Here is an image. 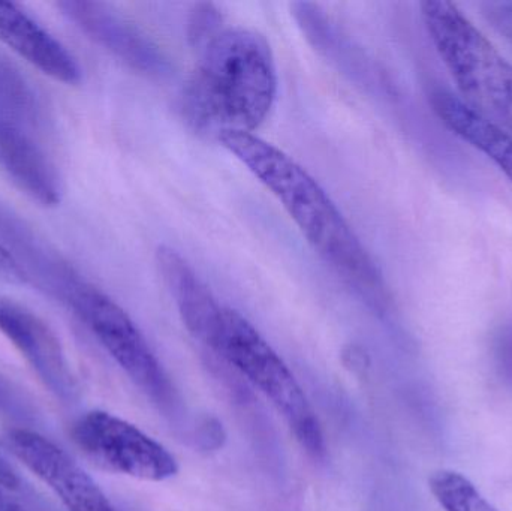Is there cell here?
I'll return each instance as SVG.
<instances>
[{
	"mask_svg": "<svg viewBox=\"0 0 512 511\" xmlns=\"http://www.w3.org/2000/svg\"><path fill=\"white\" fill-rule=\"evenodd\" d=\"M282 204L319 257L373 308L390 302L378 264L322 186L291 156L255 134L224 132L216 138Z\"/></svg>",
	"mask_w": 512,
	"mask_h": 511,
	"instance_id": "obj_1",
	"label": "cell"
},
{
	"mask_svg": "<svg viewBox=\"0 0 512 511\" xmlns=\"http://www.w3.org/2000/svg\"><path fill=\"white\" fill-rule=\"evenodd\" d=\"M277 95L273 51L262 33L248 27L222 29L201 51L183 89L180 111L198 134H255Z\"/></svg>",
	"mask_w": 512,
	"mask_h": 511,
	"instance_id": "obj_2",
	"label": "cell"
},
{
	"mask_svg": "<svg viewBox=\"0 0 512 511\" xmlns=\"http://www.w3.org/2000/svg\"><path fill=\"white\" fill-rule=\"evenodd\" d=\"M421 18L459 98L475 113L512 135V63L447 0H427Z\"/></svg>",
	"mask_w": 512,
	"mask_h": 511,
	"instance_id": "obj_3",
	"label": "cell"
},
{
	"mask_svg": "<svg viewBox=\"0 0 512 511\" xmlns=\"http://www.w3.org/2000/svg\"><path fill=\"white\" fill-rule=\"evenodd\" d=\"M213 351L264 393L312 458H324L321 423L294 374L261 333L236 309L224 308Z\"/></svg>",
	"mask_w": 512,
	"mask_h": 511,
	"instance_id": "obj_4",
	"label": "cell"
},
{
	"mask_svg": "<svg viewBox=\"0 0 512 511\" xmlns=\"http://www.w3.org/2000/svg\"><path fill=\"white\" fill-rule=\"evenodd\" d=\"M68 308L86 324L141 392L162 410L173 408L176 398L171 381L149 342L122 306L87 282Z\"/></svg>",
	"mask_w": 512,
	"mask_h": 511,
	"instance_id": "obj_5",
	"label": "cell"
},
{
	"mask_svg": "<svg viewBox=\"0 0 512 511\" xmlns=\"http://www.w3.org/2000/svg\"><path fill=\"white\" fill-rule=\"evenodd\" d=\"M71 435L78 450L108 473L144 482H165L179 473L176 458L162 444L107 411L84 414Z\"/></svg>",
	"mask_w": 512,
	"mask_h": 511,
	"instance_id": "obj_6",
	"label": "cell"
},
{
	"mask_svg": "<svg viewBox=\"0 0 512 511\" xmlns=\"http://www.w3.org/2000/svg\"><path fill=\"white\" fill-rule=\"evenodd\" d=\"M6 449L38 477L68 511H117L95 480L53 441L26 428L9 429Z\"/></svg>",
	"mask_w": 512,
	"mask_h": 511,
	"instance_id": "obj_7",
	"label": "cell"
},
{
	"mask_svg": "<svg viewBox=\"0 0 512 511\" xmlns=\"http://www.w3.org/2000/svg\"><path fill=\"white\" fill-rule=\"evenodd\" d=\"M57 8L87 38L110 51L138 74L156 80L170 77L173 68L161 47L111 6L87 0H66L57 3Z\"/></svg>",
	"mask_w": 512,
	"mask_h": 511,
	"instance_id": "obj_8",
	"label": "cell"
},
{
	"mask_svg": "<svg viewBox=\"0 0 512 511\" xmlns=\"http://www.w3.org/2000/svg\"><path fill=\"white\" fill-rule=\"evenodd\" d=\"M0 333L17 348L56 398L71 402L78 384L54 330L26 306L0 296Z\"/></svg>",
	"mask_w": 512,
	"mask_h": 511,
	"instance_id": "obj_9",
	"label": "cell"
},
{
	"mask_svg": "<svg viewBox=\"0 0 512 511\" xmlns=\"http://www.w3.org/2000/svg\"><path fill=\"white\" fill-rule=\"evenodd\" d=\"M0 242L15 255L42 293L69 306L87 284L80 272L23 216L0 200Z\"/></svg>",
	"mask_w": 512,
	"mask_h": 511,
	"instance_id": "obj_10",
	"label": "cell"
},
{
	"mask_svg": "<svg viewBox=\"0 0 512 511\" xmlns=\"http://www.w3.org/2000/svg\"><path fill=\"white\" fill-rule=\"evenodd\" d=\"M0 42L60 83L75 86L83 80L74 54L17 3L0 0Z\"/></svg>",
	"mask_w": 512,
	"mask_h": 511,
	"instance_id": "obj_11",
	"label": "cell"
},
{
	"mask_svg": "<svg viewBox=\"0 0 512 511\" xmlns=\"http://www.w3.org/2000/svg\"><path fill=\"white\" fill-rule=\"evenodd\" d=\"M155 261L183 323L195 338L212 347L221 326L224 306L176 249L167 245L159 246Z\"/></svg>",
	"mask_w": 512,
	"mask_h": 511,
	"instance_id": "obj_12",
	"label": "cell"
},
{
	"mask_svg": "<svg viewBox=\"0 0 512 511\" xmlns=\"http://www.w3.org/2000/svg\"><path fill=\"white\" fill-rule=\"evenodd\" d=\"M0 168L30 200L42 207L62 201V179L50 159L20 126L6 122L0 129Z\"/></svg>",
	"mask_w": 512,
	"mask_h": 511,
	"instance_id": "obj_13",
	"label": "cell"
},
{
	"mask_svg": "<svg viewBox=\"0 0 512 511\" xmlns=\"http://www.w3.org/2000/svg\"><path fill=\"white\" fill-rule=\"evenodd\" d=\"M433 111L457 137L471 144L493 162L512 183V135L472 111L462 99L447 90L430 96Z\"/></svg>",
	"mask_w": 512,
	"mask_h": 511,
	"instance_id": "obj_14",
	"label": "cell"
},
{
	"mask_svg": "<svg viewBox=\"0 0 512 511\" xmlns=\"http://www.w3.org/2000/svg\"><path fill=\"white\" fill-rule=\"evenodd\" d=\"M0 114L17 126L39 128L44 117L41 99L32 83L0 54Z\"/></svg>",
	"mask_w": 512,
	"mask_h": 511,
	"instance_id": "obj_15",
	"label": "cell"
},
{
	"mask_svg": "<svg viewBox=\"0 0 512 511\" xmlns=\"http://www.w3.org/2000/svg\"><path fill=\"white\" fill-rule=\"evenodd\" d=\"M429 489L444 511H498L468 477L457 471H435Z\"/></svg>",
	"mask_w": 512,
	"mask_h": 511,
	"instance_id": "obj_16",
	"label": "cell"
},
{
	"mask_svg": "<svg viewBox=\"0 0 512 511\" xmlns=\"http://www.w3.org/2000/svg\"><path fill=\"white\" fill-rule=\"evenodd\" d=\"M221 12L213 3H198L188 20V38L194 47H204L222 30Z\"/></svg>",
	"mask_w": 512,
	"mask_h": 511,
	"instance_id": "obj_17",
	"label": "cell"
},
{
	"mask_svg": "<svg viewBox=\"0 0 512 511\" xmlns=\"http://www.w3.org/2000/svg\"><path fill=\"white\" fill-rule=\"evenodd\" d=\"M0 413L12 419L29 420L33 416L29 402L0 375Z\"/></svg>",
	"mask_w": 512,
	"mask_h": 511,
	"instance_id": "obj_18",
	"label": "cell"
},
{
	"mask_svg": "<svg viewBox=\"0 0 512 511\" xmlns=\"http://www.w3.org/2000/svg\"><path fill=\"white\" fill-rule=\"evenodd\" d=\"M0 282L9 285L30 284L26 270L2 242H0Z\"/></svg>",
	"mask_w": 512,
	"mask_h": 511,
	"instance_id": "obj_19",
	"label": "cell"
},
{
	"mask_svg": "<svg viewBox=\"0 0 512 511\" xmlns=\"http://www.w3.org/2000/svg\"><path fill=\"white\" fill-rule=\"evenodd\" d=\"M0 485L9 489L17 488L18 485L17 477H15L11 468H9L2 459H0Z\"/></svg>",
	"mask_w": 512,
	"mask_h": 511,
	"instance_id": "obj_20",
	"label": "cell"
},
{
	"mask_svg": "<svg viewBox=\"0 0 512 511\" xmlns=\"http://www.w3.org/2000/svg\"><path fill=\"white\" fill-rule=\"evenodd\" d=\"M0 511H21L20 507H18L14 501L9 500V498L3 494L2 489H0Z\"/></svg>",
	"mask_w": 512,
	"mask_h": 511,
	"instance_id": "obj_21",
	"label": "cell"
},
{
	"mask_svg": "<svg viewBox=\"0 0 512 511\" xmlns=\"http://www.w3.org/2000/svg\"><path fill=\"white\" fill-rule=\"evenodd\" d=\"M5 122H8V119H6V117H3L2 114H0V128H2L3 125H5Z\"/></svg>",
	"mask_w": 512,
	"mask_h": 511,
	"instance_id": "obj_22",
	"label": "cell"
}]
</instances>
